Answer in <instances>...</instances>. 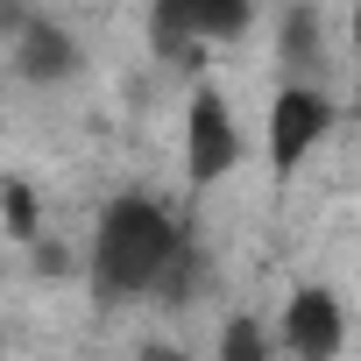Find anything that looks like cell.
Returning a JSON list of instances; mask_svg holds the SVG:
<instances>
[{
    "label": "cell",
    "instance_id": "11",
    "mask_svg": "<svg viewBox=\"0 0 361 361\" xmlns=\"http://www.w3.org/2000/svg\"><path fill=\"white\" fill-rule=\"evenodd\" d=\"M354 64H361V0H354Z\"/></svg>",
    "mask_w": 361,
    "mask_h": 361
},
{
    "label": "cell",
    "instance_id": "3",
    "mask_svg": "<svg viewBox=\"0 0 361 361\" xmlns=\"http://www.w3.org/2000/svg\"><path fill=\"white\" fill-rule=\"evenodd\" d=\"M241 163V128H234V106L199 85L192 106H185V177H192V192H213L220 177Z\"/></svg>",
    "mask_w": 361,
    "mask_h": 361
},
{
    "label": "cell",
    "instance_id": "2",
    "mask_svg": "<svg viewBox=\"0 0 361 361\" xmlns=\"http://www.w3.org/2000/svg\"><path fill=\"white\" fill-rule=\"evenodd\" d=\"M333 121H340V106H333L312 78H290V85L269 99V170L283 177V185L298 177V163L333 135Z\"/></svg>",
    "mask_w": 361,
    "mask_h": 361
},
{
    "label": "cell",
    "instance_id": "8",
    "mask_svg": "<svg viewBox=\"0 0 361 361\" xmlns=\"http://www.w3.org/2000/svg\"><path fill=\"white\" fill-rule=\"evenodd\" d=\"M0 213H8V234H15V241H36V234H43V220H36V192L22 185V177H8V185H0Z\"/></svg>",
    "mask_w": 361,
    "mask_h": 361
},
{
    "label": "cell",
    "instance_id": "1",
    "mask_svg": "<svg viewBox=\"0 0 361 361\" xmlns=\"http://www.w3.org/2000/svg\"><path fill=\"white\" fill-rule=\"evenodd\" d=\"M185 234L177 220L142 199V192H121L106 213H99V234H92V283L106 298H185Z\"/></svg>",
    "mask_w": 361,
    "mask_h": 361
},
{
    "label": "cell",
    "instance_id": "7",
    "mask_svg": "<svg viewBox=\"0 0 361 361\" xmlns=\"http://www.w3.org/2000/svg\"><path fill=\"white\" fill-rule=\"evenodd\" d=\"M283 64H290V78H326V43H319V15L312 8L283 15Z\"/></svg>",
    "mask_w": 361,
    "mask_h": 361
},
{
    "label": "cell",
    "instance_id": "10",
    "mask_svg": "<svg viewBox=\"0 0 361 361\" xmlns=\"http://www.w3.org/2000/svg\"><path fill=\"white\" fill-rule=\"evenodd\" d=\"M29 22V0H0V36H15Z\"/></svg>",
    "mask_w": 361,
    "mask_h": 361
},
{
    "label": "cell",
    "instance_id": "5",
    "mask_svg": "<svg viewBox=\"0 0 361 361\" xmlns=\"http://www.w3.org/2000/svg\"><path fill=\"white\" fill-rule=\"evenodd\" d=\"M340 340H347V312H340V298H333L326 283L290 290V305H283V347L305 354V361H326V354H340Z\"/></svg>",
    "mask_w": 361,
    "mask_h": 361
},
{
    "label": "cell",
    "instance_id": "6",
    "mask_svg": "<svg viewBox=\"0 0 361 361\" xmlns=\"http://www.w3.org/2000/svg\"><path fill=\"white\" fill-rule=\"evenodd\" d=\"M15 71H22L29 85H64V78L78 71V43H71V29L50 22V15H29V22L15 29Z\"/></svg>",
    "mask_w": 361,
    "mask_h": 361
},
{
    "label": "cell",
    "instance_id": "4",
    "mask_svg": "<svg viewBox=\"0 0 361 361\" xmlns=\"http://www.w3.org/2000/svg\"><path fill=\"white\" fill-rule=\"evenodd\" d=\"M248 22H255L248 0H156L149 8L156 50H170V57H192L199 43H234V36H248Z\"/></svg>",
    "mask_w": 361,
    "mask_h": 361
},
{
    "label": "cell",
    "instance_id": "9",
    "mask_svg": "<svg viewBox=\"0 0 361 361\" xmlns=\"http://www.w3.org/2000/svg\"><path fill=\"white\" fill-rule=\"evenodd\" d=\"M262 354H269V340H262L255 319H234V326L220 333V361H262Z\"/></svg>",
    "mask_w": 361,
    "mask_h": 361
}]
</instances>
